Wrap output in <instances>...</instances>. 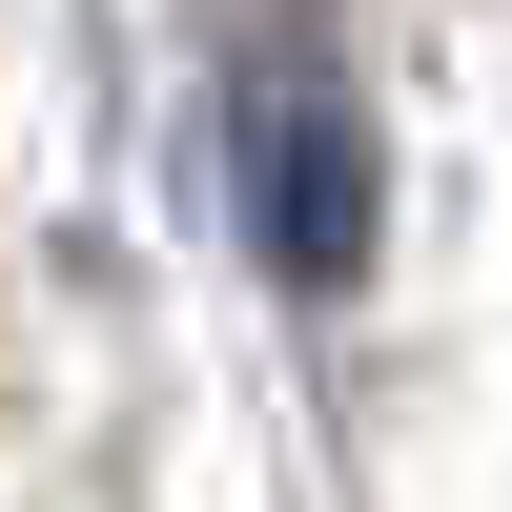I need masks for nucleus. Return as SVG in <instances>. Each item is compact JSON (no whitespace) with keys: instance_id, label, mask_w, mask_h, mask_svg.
I'll return each mask as SVG.
<instances>
[{"instance_id":"f257e3e1","label":"nucleus","mask_w":512,"mask_h":512,"mask_svg":"<svg viewBox=\"0 0 512 512\" xmlns=\"http://www.w3.org/2000/svg\"><path fill=\"white\" fill-rule=\"evenodd\" d=\"M226 185H246V246H267L287 287H349L369 226H390V164H369V103L328 41H267V62L226 82Z\"/></svg>"}]
</instances>
